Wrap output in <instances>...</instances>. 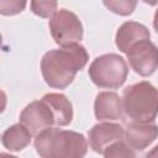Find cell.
<instances>
[{
    "label": "cell",
    "instance_id": "6da1fadb",
    "mask_svg": "<svg viewBox=\"0 0 158 158\" xmlns=\"http://www.w3.org/2000/svg\"><path fill=\"white\" fill-rule=\"evenodd\" d=\"M89 60V53L80 43L51 49L41 59V73L49 88L65 89Z\"/></svg>",
    "mask_w": 158,
    "mask_h": 158
},
{
    "label": "cell",
    "instance_id": "7a4b0ae2",
    "mask_svg": "<svg viewBox=\"0 0 158 158\" xmlns=\"http://www.w3.org/2000/svg\"><path fill=\"white\" fill-rule=\"evenodd\" d=\"M35 148L43 158H81L88 152L83 133L49 127L35 136Z\"/></svg>",
    "mask_w": 158,
    "mask_h": 158
},
{
    "label": "cell",
    "instance_id": "3957f363",
    "mask_svg": "<svg viewBox=\"0 0 158 158\" xmlns=\"http://www.w3.org/2000/svg\"><path fill=\"white\" fill-rule=\"evenodd\" d=\"M123 111L135 122H153L158 115V89L142 80L128 85L122 94Z\"/></svg>",
    "mask_w": 158,
    "mask_h": 158
},
{
    "label": "cell",
    "instance_id": "277c9868",
    "mask_svg": "<svg viewBox=\"0 0 158 158\" xmlns=\"http://www.w3.org/2000/svg\"><path fill=\"white\" fill-rule=\"evenodd\" d=\"M88 74L91 81L99 88L118 89L127 79L128 67L121 56L107 53L96 57L91 62Z\"/></svg>",
    "mask_w": 158,
    "mask_h": 158
},
{
    "label": "cell",
    "instance_id": "5b68a950",
    "mask_svg": "<svg viewBox=\"0 0 158 158\" xmlns=\"http://www.w3.org/2000/svg\"><path fill=\"white\" fill-rule=\"evenodd\" d=\"M48 26L52 38L59 47L79 43L83 40L84 31L79 17L67 9L57 10L51 16Z\"/></svg>",
    "mask_w": 158,
    "mask_h": 158
},
{
    "label": "cell",
    "instance_id": "8992f818",
    "mask_svg": "<svg viewBox=\"0 0 158 158\" xmlns=\"http://www.w3.org/2000/svg\"><path fill=\"white\" fill-rule=\"evenodd\" d=\"M20 122L23 123L33 136H37L46 128L57 126V117L51 104L42 96L25 106L20 114Z\"/></svg>",
    "mask_w": 158,
    "mask_h": 158
},
{
    "label": "cell",
    "instance_id": "52a82bcc",
    "mask_svg": "<svg viewBox=\"0 0 158 158\" xmlns=\"http://www.w3.org/2000/svg\"><path fill=\"white\" fill-rule=\"evenodd\" d=\"M126 56L130 67L141 77H149L158 69V47L149 40L133 44Z\"/></svg>",
    "mask_w": 158,
    "mask_h": 158
},
{
    "label": "cell",
    "instance_id": "ba28073f",
    "mask_svg": "<svg viewBox=\"0 0 158 158\" xmlns=\"http://www.w3.org/2000/svg\"><path fill=\"white\" fill-rule=\"evenodd\" d=\"M125 139V128L120 123L114 122H100L94 125L89 131V146L90 148L102 154L114 143Z\"/></svg>",
    "mask_w": 158,
    "mask_h": 158
},
{
    "label": "cell",
    "instance_id": "9c48e42d",
    "mask_svg": "<svg viewBox=\"0 0 158 158\" xmlns=\"http://www.w3.org/2000/svg\"><path fill=\"white\" fill-rule=\"evenodd\" d=\"M158 137V126L152 122H130L125 128V139L136 152H141L152 144Z\"/></svg>",
    "mask_w": 158,
    "mask_h": 158
},
{
    "label": "cell",
    "instance_id": "30bf717a",
    "mask_svg": "<svg viewBox=\"0 0 158 158\" xmlns=\"http://www.w3.org/2000/svg\"><path fill=\"white\" fill-rule=\"evenodd\" d=\"M94 114L98 121H115L123 118L122 99L114 91H101L94 101Z\"/></svg>",
    "mask_w": 158,
    "mask_h": 158
},
{
    "label": "cell",
    "instance_id": "8fae6325",
    "mask_svg": "<svg viewBox=\"0 0 158 158\" xmlns=\"http://www.w3.org/2000/svg\"><path fill=\"white\" fill-rule=\"evenodd\" d=\"M149 37L151 32L148 27L136 21H126L118 27L115 36V43L118 51L126 54L133 44L142 40H149Z\"/></svg>",
    "mask_w": 158,
    "mask_h": 158
},
{
    "label": "cell",
    "instance_id": "7c38bea8",
    "mask_svg": "<svg viewBox=\"0 0 158 158\" xmlns=\"http://www.w3.org/2000/svg\"><path fill=\"white\" fill-rule=\"evenodd\" d=\"M32 136L31 131L23 123L19 122L7 127L2 132L1 143L10 152H20L31 143Z\"/></svg>",
    "mask_w": 158,
    "mask_h": 158
},
{
    "label": "cell",
    "instance_id": "4fadbf2b",
    "mask_svg": "<svg viewBox=\"0 0 158 158\" xmlns=\"http://www.w3.org/2000/svg\"><path fill=\"white\" fill-rule=\"evenodd\" d=\"M43 98L51 104L56 117H57V126H68L73 120V105L69 99L60 93H48L43 95Z\"/></svg>",
    "mask_w": 158,
    "mask_h": 158
},
{
    "label": "cell",
    "instance_id": "5bb4252c",
    "mask_svg": "<svg viewBox=\"0 0 158 158\" xmlns=\"http://www.w3.org/2000/svg\"><path fill=\"white\" fill-rule=\"evenodd\" d=\"M137 1L138 0H102L107 10L120 16L131 15L136 10Z\"/></svg>",
    "mask_w": 158,
    "mask_h": 158
},
{
    "label": "cell",
    "instance_id": "9a60e30c",
    "mask_svg": "<svg viewBox=\"0 0 158 158\" xmlns=\"http://www.w3.org/2000/svg\"><path fill=\"white\" fill-rule=\"evenodd\" d=\"M57 0H31V11L43 19L52 16L57 10Z\"/></svg>",
    "mask_w": 158,
    "mask_h": 158
},
{
    "label": "cell",
    "instance_id": "2e32d148",
    "mask_svg": "<svg viewBox=\"0 0 158 158\" xmlns=\"http://www.w3.org/2000/svg\"><path fill=\"white\" fill-rule=\"evenodd\" d=\"M104 157L110 158V157H136V151H133L126 142V139L118 141L110 146L105 153Z\"/></svg>",
    "mask_w": 158,
    "mask_h": 158
},
{
    "label": "cell",
    "instance_id": "e0dca14e",
    "mask_svg": "<svg viewBox=\"0 0 158 158\" xmlns=\"http://www.w3.org/2000/svg\"><path fill=\"white\" fill-rule=\"evenodd\" d=\"M27 0H0V14L2 16H14L22 12Z\"/></svg>",
    "mask_w": 158,
    "mask_h": 158
},
{
    "label": "cell",
    "instance_id": "ac0fdd59",
    "mask_svg": "<svg viewBox=\"0 0 158 158\" xmlns=\"http://www.w3.org/2000/svg\"><path fill=\"white\" fill-rule=\"evenodd\" d=\"M146 157H158V144L154 148H152V151H149L146 154Z\"/></svg>",
    "mask_w": 158,
    "mask_h": 158
},
{
    "label": "cell",
    "instance_id": "d6986e66",
    "mask_svg": "<svg viewBox=\"0 0 158 158\" xmlns=\"http://www.w3.org/2000/svg\"><path fill=\"white\" fill-rule=\"evenodd\" d=\"M153 27H154V30L158 32V9H157L156 12H154V17H153Z\"/></svg>",
    "mask_w": 158,
    "mask_h": 158
},
{
    "label": "cell",
    "instance_id": "ffe728a7",
    "mask_svg": "<svg viewBox=\"0 0 158 158\" xmlns=\"http://www.w3.org/2000/svg\"><path fill=\"white\" fill-rule=\"evenodd\" d=\"M147 5H149V6H154V5H157L158 4V0H143Z\"/></svg>",
    "mask_w": 158,
    "mask_h": 158
}]
</instances>
